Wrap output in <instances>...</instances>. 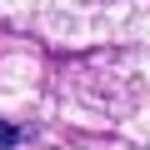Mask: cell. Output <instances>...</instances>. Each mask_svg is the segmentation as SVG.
<instances>
[{
	"instance_id": "obj_1",
	"label": "cell",
	"mask_w": 150,
	"mask_h": 150,
	"mask_svg": "<svg viewBox=\"0 0 150 150\" xmlns=\"http://www.w3.org/2000/svg\"><path fill=\"white\" fill-rule=\"evenodd\" d=\"M15 140H20V130H15V125H10V120H0V150H10V145H15Z\"/></svg>"
}]
</instances>
